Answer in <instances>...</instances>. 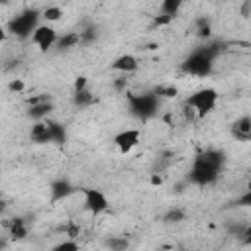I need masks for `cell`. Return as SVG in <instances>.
<instances>
[{"label":"cell","instance_id":"3957f363","mask_svg":"<svg viewBox=\"0 0 251 251\" xmlns=\"http://www.w3.org/2000/svg\"><path fill=\"white\" fill-rule=\"evenodd\" d=\"M127 112L131 118L139 122H149L159 114L161 98L149 90V92H129L127 96Z\"/></svg>","mask_w":251,"mask_h":251},{"label":"cell","instance_id":"4fadbf2b","mask_svg":"<svg viewBox=\"0 0 251 251\" xmlns=\"http://www.w3.org/2000/svg\"><path fill=\"white\" fill-rule=\"evenodd\" d=\"M6 227H8V235L12 241H24L27 237V224L22 216H14L6 224Z\"/></svg>","mask_w":251,"mask_h":251},{"label":"cell","instance_id":"44dd1931","mask_svg":"<svg viewBox=\"0 0 251 251\" xmlns=\"http://www.w3.org/2000/svg\"><path fill=\"white\" fill-rule=\"evenodd\" d=\"M196 35L204 41H210L212 37V24H210V18L208 16H200L196 20Z\"/></svg>","mask_w":251,"mask_h":251},{"label":"cell","instance_id":"8992f818","mask_svg":"<svg viewBox=\"0 0 251 251\" xmlns=\"http://www.w3.org/2000/svg\"><path fill=\"white\" fill-rule=\"evenodd\" d=\"M78 192L82 194L84 198V210L90 214V216H102L110 210V200L106 196L104 190L100 188H94V186H80Z\"/></svg>","mask_w":251,"mask_h":251},{"label":"cell","instance_id":"4316f807","mask_svg":"<svg viewBox=\"0 0 251 251\" xmlns=\"http://www.w3.org/2000/svg\"><path fill=\"white\" fill-rule=\"evenodd\" d=\"M8 90H10L12 94H20V92L25 90V82H24L22 78H12V80L8 82Z\"/></svg>","mask_w":251,"mask_h":251},{"label":"cell","instance_id":"5b68a950","mask_svg":"<svg viewBox=\"0 0 251 251\" xmlns=\"http://www.w3.org/2000/svg\"><path fill=\"white\" fill-rule=\"evenodd\" d=\"M218 98H220V94L214 86H204V88H198V90L190 92L184 98V106L188 110H192L198 120H202V118H206L208 114L214 112V108L218 104Z\"/></svg>","mask_w":251,"mask_h":251},{"label":"cell","instance_id":"7c38bea8","mask_svg":"<svg viewBox=\"0 0 251 251\" xmlns=\"http://www.w3.org/2000/svg\"><path fill=\"white\" fill-rule=\"evenodd\" d=\"M229 133L237 141H251V114H243L231 122Z\"/></svg>","mask_w":251,"mask_h":251},{"label":"cell","instance_id":"1f68e13d","mask_svg":"<svg viewBox=\"0 0 251 251\" xmlns=\"http://www.w3.org/2000/svg\"><path fill=\"white\" fill-rule=\"evenodd\" d=\"M245 226H247V224H237V222L233 224V222H231V224H227V233H229V235H233V237H239Z\"/></svg>","mask_w":251,"mask_h":251},{"label":"cell","instance_id":"f546056e","mask_svg":"<svg viewBox=\"0 0 251 251\" xmlns=\"http://www.w3.org/2000/svg\"><path fill=\"white\" fill-rule=\"evenodd\" d=\"M88 88V78L86 76H76L75 78V84H73V92H80V90H86Z\"/></svg>","mask_w":251,"mask_h":251},{"label":"cell","instance_id":"30bf717a","mask_svg":"<svg viewBox=\"0 0 251 251\" xmlns=\"http://www.w3.org/2000/svg\"><path fill=\"white\" fill-rule=\"evenodd\" d=\"M75 192H78V188H76L69 178H65V176L55 178V180H51V184H49V200H51L53 204L67 200V198L73 196Z\"/></svg>","mask_w":251,"mask_h":251},{"label":"cell","instance_id":"9c48e42d","mask_svg":"<svg viewBox=\"0 0 251 251\" xmlns=\"http://www.w3.org/2000/svg\"><path fill=\"white\" fill-rule=\"evenodd\" d=\"M112 141H114V145L118 147V151L122 155H127V153H131L139 145V141H141V129L139 127H126V129L118 131Z\"/></svg>","mask_w":251,"mask_h":251},{"label":"cell","instance_id":"836d02e7","mask_svg":"<svg viewBox=\"0 0 251 251\" xmlns=\"http://www.w3.org/2000/svg\"><path fill=\"white\" fill-rule=\"evenodd\" d=\"M239 12H241V16H243V18L251 16V0L243 2V4H241V8H239Z\"/></svg>","mask_w":251,"mask_h":251},{"label":"cell","instance_id":"ba28073f","mask_svg":"<svg viewBox=\"0 0 251 251\" xmlns=\"http://www.w3.org/2000/svg\"><path fill=\"white\" fill-rule=\"evenodd\" d=\"M59 37H61V35L57 33V29H55L53 25L41 24V25L35 29V33L31 35V43H33L41 53H47V51H51L53 47H57Z\"/></svg>","mask_w":251,"mask_h":251},{"label":"cell","instance_id":"ac0fdd59","mask_svg":"<svg viewBox=\"0 0 251 251\" xmlns=\"http://www.w3.org/2000/svg\"><path fill=\"white\" fill-rule=\"evenodd\" d=\"M102 243L108 251H129V247H131V241L124 235H110Z\"/></svg>","mask_w":251,"mask_h":251},{"label":"cell","instance_id":"484cf974","mask_svg":"<svg viewBox=\"0 0 251 251\" xmlns=\"http://www.w3.org/2000/svg\"><path fill=\"white\" fill-rule=\"evenodd\" d=\"M63 233H67L69 235V239H75L78 233H80V227L76 226V224H73V222H69V224H65V226H61L59 227Z\"/></svg>","mask_w":251,"mask_h":251},{"label":"cell","instance_id":"6da1fadb","mask_svg":"<svg viewBox=\"0 0 251 251\" xmlns=\"http://www.w3.org/2000/svg\"><path fill=\"white\" fill-rule=\"evenodd\" d=\"M226 153L222 149H214V147H208L204 151H200L192 165H190V171L186 175V182L188 184H194V186H212L218 182L224 167H226Z\"/></svg>","mask_w":251,"mask_h":251},{"label":"cell","instance_id":"2e32d148","mask_svg":"<svg viewBox=\"0 0 251 251\" xmlns=\"http://www.w3.org/2000/svg\"><path fill=\"white\" fill-rule=\"evenodd\" d=\"M80 45V33L78 31H67L57 41V51H71Z\"/></svg>","mask_w":251,"mask_h":251},{"label":"cell","instance_id":"9a60e30c","mask_svg":"<svg viewBox=\"0 0 251 251\" xmlns=\"http://www.w3.org/2000/svg\"><path fill=\"white\" fill-rule=\"evenodd\" d=\"M29 139L37 145H43V143H51V135H49V127H47V122H35L31 124V129H29Z\"/></svg>","mask_w":251,"mask_h":251},{"label":"cell","instance_id":"83f0119b","mask_svg":"<svg viewBox=\"0 0 251 251\" xmlns=\"http://www.w3.org/2000/svg\"><path fill=\"white\" fill-rule=\"evenodd\" d=\"M233 206H245V208H251V186L239 196L233 200Z\"/></svg>","mask_w":251,"mask_h":251},{"label":"cell","instance_id":"f1b7e54d","mask_svg":"<svg viewBox=\"0 0 251 251\" xmlns=\"http://www.w3.org/2000/svg\"><path fill=\"white\" fill-rule=\"evenodd\" d=\"M239 239V243L241 245H245V247H251V222L243 227V231H241V235L237 237Z\"/></svg>","mask_w":251,"mask_h":251},{"label":"cell","instance_id":"e575fe53","mask_svg":"<svg viewBox=\"0 0 251 251\" xmlns=\"http://www.w3.org/2000/svg\"><path fill=\"white\" fill-rule=\"evenodd\" d=\"M176 251H188V249H186V247H178Z\"/></svg>","mask_w":251,"mask_h":251},{"label":"cell","instance_id":"603a6c76","mask_svg":"<svg viewBox=\"0 0 251 251\" xmlns=\"http://www.w3.org/2000/svg\"><path fill=\"white\" fill-rule=\"evenodd\" d=\"M186 220V212L182 210V208H171L165 216H163V222H167V224H180V222H184Z\"/></svg>","mask_w":251,"mask_h":251},{"label":"cell","instance_id":"7402d4cb","mask_svg":"<svg viewBox=\"0 0 251 251\" xmlns=\"http://www.w3.org/2000/svg\"><path fill=\"white\" fill-rule=\"evenodd\" d=\"M153 92H155L161 100H163V98H176L178 88L173 86V84H157V86L153 88Z\"/></svg>","mask_w":251,"mask_h":251},{"label":"cell","instance_id":"e0dca14e","mask_svg":"<svg viewBox=\"0 0 251 251\" xmlns=\"http://www.w3.org/2000/svg\"><path fill=\"white\" fill-rule=\"evenodd\" d=\"M96 102V96L86 88V90H80V92H73V106L76 110H86L90 106H94Z\"/></svg>","mask_w":251,"mask_h":251},{"label":"cell","instance_id":"cb8c5ba5","mask_svg":"<svg viewBox=\"0 0 251 251\" xmlns=\"http://www.w3.org/2000/svg\"><path fill=\"white\" fill-rule=\"evenodd\" d=\"M49 251H80V245H78L76 239H69V237H67V239L55 243Z\"/></svg>","mask_w":251,"mask_h":251},{"label":"cell","instance_id":"ffe728a7","mask_svg":"<svg viewBox=\"0 0 251 251\" xmlns=\"http://www.w3.org/2000/svg\"><path fill=\"white\" fill-rule=\"evenodd\" d=\"M180 8H182V2H180V0H163L161 6H159V14L169 16V18L175 20V18L178 16Z\"/></svg>","mask_w":251,"mask_h":251},{"label":"cell","instance_id":"8fae6325","mask_svg":"<svg viewBox=\"0 0 251 251\" xmlns=\"http://www.w3.org/2000/svg\"><path fill=\"white\" fill-rule=\"evenodd\" d=\"M110 69L112 71H116V73H120V75H131V73H137V69H139V61L135 59V55H131V53H122V55H118L112 63H110Z\"/></svg>","mask_w":251,"mask_h":251},{"label":"cell","instance_id":"4dcf8cb0","mask_svg":"<svg viewBox=\"0 0 251 251\" xmlns=\"http://www.w3.org/2000/svg\"><path fill=\"white\" fill-rule=\"evenodd\" d=\"M112 86H114V90H116V92H126V88H127V76H126V75H122L120 78H114Z\"/></svg>","mask_w":251,"mask_h":251},{"label":"cell","instance_id":"d6a6232c","mask_svg":"<svg viewBox=\"0 0 251 251\" xmlns=\"http://www.w3.org/2000/svg\"><path fill=\"white\" fill-rule=\"evenodd\" d=\"M173 22V18H169V16H163V14H159V16H155L153 18V27H161V25H169Z\"/></svg>","mask_w":251,"mask_h":251},{"label":"cell","instance_id":"7a4b0ae2","mask_svg":"<svg viewBox=\"0 0 251 251\" xmlns=\"http://www.w3.org/2000/svg\"><path fill=\"white\" fill-rule=\"evenodd\" d=\"M227 43L224 39H210L204 41L202 45H198L196 49H192L180 63V71L184 75L190 76H198V78H206L214 73V63L216 59L226 51Z\"/></svg>","mask_w":251,"mask_h":251},{"label":"cell","instance_id":"277c9868","mask_svg":"<svg viewBox=\"0 0 251 251\" xmlns=\"http://www.w3.org/2000/svg\"><path fill=\"white\" fill-rule=\"evenodd\" d=\"M39 18H41V12L37 8H25L20 14L12 16L10 22L6 24V27H8V31L14 37H18L22 41L24 39H31V35L35 33V29L41 25L39 24Z\"/></svg>","mask_w":251,"mask_h":251},{"label":"cell","instance_id":"d6986e66","mask_svg":"<svg viewBox=\"0 0 251 251\" xmlns=\"http://www.w3.org/2000/svg\"><path fill=\"white\" fill-rule=\"evenodd\" d=\"M78 33H80V45H92V43H96L98 41V25H94V24H86L82 29H78Z\"/></svg>","mask_w":251,"mask_h":251},{"label":"cell","instance_id":"5bb4252c","mask_svg":"<svg viewBox=\"0 0 251 251\" xmlns=\"http://www.w3.org/2000/svg\"><path fill=\"white\" fill-rule=\"evenodd\" d=\"M47 122V127H49V135H51V143L53 145H65L67 139H69V133H67V127L65 124L57 122V120H45Z\"/></svg>","mask_w":251,"mask_h":251},{"label":"cell","instance_id":"d4e9b609","mask_svg":"<svg viewBox=\"0 0 251 251\" xmlns=\"http://www.w3.org/2000/svg\"><path fill=\"white\" fill-rule=\"evenodd\" d=\"M41 16H43L47 22H59V20L63 18V8H61V6H47V8H43Z\"/></svg>","mask_w":251,"mask_h":251},{"label":"cell","instance_id":"52a82bcc","mask_svg":"<svg viewBox=\"0 0 251 251\" xmlns=\"http://www.w3.org/2000/svg\"><path fill=\"white\" fill-rule=\"evenodd\" d=\"M55 110V104L49 96L41 94V96H33L27 100V108H25V116L35 124V122H45L49 120L51 112Z\"/></svg>","mask_w":251,"mask_h":251}]
</instances>
